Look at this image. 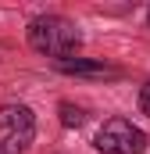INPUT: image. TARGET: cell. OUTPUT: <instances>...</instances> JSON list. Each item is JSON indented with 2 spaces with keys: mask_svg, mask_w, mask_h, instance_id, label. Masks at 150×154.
<instances>
[{
  "mask_svg": "<svg viewBox=\"0 0 150 154\" xmlns=\"http://www.w3.org/2000/svg\"><path fill=\"white\" fill-rule=\"evenodd\" d=\"M57 115H61V125H64V129H79V125L86 122V108H79L72 100H61V104H57Z\"/></svg>",
  "mask_w": 150,
  "mask_h": 154,
  "instance_id": "cell-5",
  "label": "cell"
},
{
  "mask_svg": "<svg viewBox=\"0 0 150 154\" xmlns=\"http://www.w3.org/2000/svg\"><path fill=\"white\" fill-rule=\"evenodd\" d=\"M140 111L150 118V82H143V86H140Z\"/></svg>",
  "mask_w": 150,
  "mask_h": 154,
  "instance_id": "cell-6",
  "label": "cell"
},
{
  "mask_svg": "<svg viewBox=\"0 0 150 154\" xmlns=\"http://www.w3.org/2000/svg\"><path fill=\"white\" fill-rule=\"evenodd\" d=\"M54 68L61 72V75H118L111 65H104V61H89V57H68V61H54Z\"/></svg>",
  "mask_w": 150,
  "mask_h": 154,
  "instance_id": "cell-4",
  "label": "cell"
},
{
  "mask_svg": "<svg viewBox=\"0 0 150 154\" xmlns=\"http://www.w3.org/2000/svg\"><path fill=\"white\" fill-rule=\"evenodd\" d=\"M147 25H150V7H147Z\"/></svg>",
  "mask_w": 150,
  "mask_h": 154,
  "instance_id": "cell-7",
  "label": "cell"
},
{
  "mask_svg": "<svg viewBox=\"0 0 150 154\" xmlns=\"http://www.w3.org/2000/svg\"><path fill=\"white\" fill-rule=\"evenodd\" d=\"M36 140V115L29 104H0V154H22Z\"/></svg>",
  "mask_w": 150,
  "mask_h": 154,
  "instance_id": "cell-2",
  "label": "cell"
},
{
  "mask_svg": "<svg viewBox=\"0 0 150 154\" xmlns=\"http://www.w3.org/2000/svg\"><path fill=\"white\" fill-rule=\"evenodd\" d=\"M25 39L36 54L54 57V61H68L82 50V32L64 14H36L25 25Z\"/></svg>",
  "mask_w": 150,
  "mask_h": 154,
  "instance_id": "cell-1",
  "label": "cell"
},
{
  "mask_svg": "<svg viewBox=\"0 0 150 154\" xmlns=\"http://www.w3.org/2000/svg\"><path fill=\"white\" fill-rule=\"evenodd\" d=\"M97 154H143L147 151V133L132 125L129 118H107L97 136H93Z\"/></svg>",
  "mask_w": 150,
  "mask_h": 154,
  "instance_id": "cell-3",
  "label": "cell"
}]
</instances>
